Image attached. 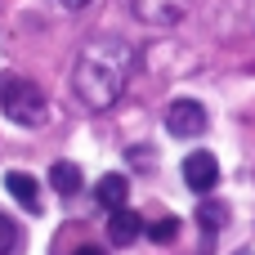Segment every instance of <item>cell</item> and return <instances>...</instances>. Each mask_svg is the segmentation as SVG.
Masks as SVG:
<instances>
[{
	"label": "cell",
	"instance_id": "6da1fadb",
	"mask_svg": "<svg viewBox=\"0 0 255 255\" xmlns=\"http://www.w3.org/2000/svg\"><path fill=\"white\" fill-rule=\"evenodd\" d=\"M130 45L103 36V40H90L76 58V72H72V90L85 108H112L126 90V76H130Z\"/></svg>",
	"mask_w": 255,
	"mask_h": 255
},
{
	"label": "cell",
	"instance_id": "7a4b0ae2",
	"mask_svg": "<svg viewBox=\"0 0 255 255\" xmlns=\"http://www.w3.org/2000/svg\"><path fill=\"white\" fill-rule=\"evenodd\" d=\"M0 108H4V117L13 126H27V130L31 126H45V112H49L40 85L27 81V76H18V72H4L0 76Z\"/></svg>",
	"mask_w": 255,
	"mask_h": 255
},
{
	"label": "cell",
	"instance_id": "3957f363",
	"mask_svg": "<svg viewBox=\"0 0 255 255\" xmlns=\"http://www.w3.org/2000/svg\"><path fill=\"white\" fill-rule=\"evenodd\" d=\"M166 130H170L175 139H197V134L206 130V108H202L197 99H175V103L166 108Z\"/></svg>",
	"mask_w": 255,
	"mask_h": 255
},
{
	"label": "cell",
	"instance_id": "277c9868",
	"mask_svg": "<svg viewBox=\"0 0 255 255\" xmlns=\"http://www.w3.org/2000/svg\"><path fill=\"white\" fill-rule=\"evenodd\" d=\"M130 9L148 27H175V22H184L188 0H130Z\"/></svg>",
	"mask_w": 255,
	"mask_h": 255
},
{
	"label": "cell",
	"instance_id": "5b68a950",
	"mask_svg": "<svg viewBox=\"0 0 255 255\" xmlns=\"http://www.w3.org/2000/svg\"><path fill=\"white\" fill-rule=\"evenodd\" d=\"M184 184H188L193 193H211V188L220 184V161H215L211 152H188V157H184Z\"/></svg>",
	"mask_w": 255,
	"mask_h": 255
},
{
	"label": "cell",
	"instance_id": "8992f818",
	"mask_svg": "<svg viewBox=\"0 0 255 255\" xmlns=\"http://www.w3.org/2000/svg\"><path fill=\"white\" fill-rule=\"evenodd\" d=\"M4 188H9V197H13L22 211H40V184H36L27 170H9V175H4Z\"/></svg>",
	"mask_w": 255,
	"mask_h": 255
},
{
	"label": "cell",
	"instance_id": "52a82bcc",
	"mask_svg": "<svg viewBox=\"0 0 255 255\" xmlns=\"http://www.w3.org/2000/svg\"><path fill=\"white\" fill-rule=\"evenodd\" d=\"M139 233H143V220H139L130 206H117L112 220H108V238H112V247H130Z\"/></svg>",
	"mask_w": 255,
	"mask_h": 255
},
{
	"label": "cell",
	"instance_id": "ba28073f",
	"mask_svg": "<svg viewBox=\"0 0 255 255\" xmlns=\"http://www.w3.org/2000/svg\"><path fill=\"white\" fill-rule=\"evenodd\" d=\"M94 197H99L103 211H117V206H126V197H130V179H126V175H103V179L94 184Z\"/></svg>",
	"mask_w": 255,
	"mask_h": 255
},
{
	"label": "cell",
	"instance_id": "9c48e42d",
	"mask_svg": "<svg viewBox=\"0 0 255 255\" xmlns=\"http://www.w3.org/2000/svg\"><path fill=\"white\" fill-rule=\"evenodd\" d=\"M49 184H54V193L76 197V193H81V166H72V161H54V166H49Z\"/></svg>",
	"mask_w": 255,
	"mask_h": 255
},
{
	"label": "cell",
	"instance_id": "30bf717a",
	"mask_svg": "<svg viewBox=\"0 0 255 255\" xmlns=\"http://www.w3.org/2000/svg\"><path fill=\"white\" fill-rule=\"evenodd\" d=\"M143 233H148L157 247H166V242H175V238H179V220H175V215H161V220L143 224Z\"/></svg>",
	"mask_w": 255,
	"mask_h": 255
},
{
	"label": "cell",
	"instance_id": "8fae6325",
	"mask_svg": "<svg viewBox=\"0 0 255 255\" xmlns=\"http://www.w3.org/2000/svg\"><path fill=\"white\" fill-rule=\"evenodd\" d=\"M18 242H22V238H18V224H13L9 215H0V255H13Z\"/></svg>",
	"mask_w": 255,
	"mask_h": 255
},
{
	"label": "cell",
	"instance_id": "7c38bea8",
	"mask_svg": "<svg viewBox=\"0 0 255 255\" xmlns=\"http://www.w3.org/2000/svg\"><path fill=\"white\" fill-rule=\"evenodd\" d=\"M224 215H229V211H224V206H220V202H206V206H202V211H197V220H202V224H206V233H215V229H220V224H224Z\"/></svg>",
	"mask_w": 255,
	"mask_h": 255
},
{
	"label": "cell",
	"instance_id": "4fadbf2b",
	"mask_svg": "<svg viewBox=\"0 0 255 255\" xmlns=\"http://www.w3.org/2000/svg\"><path fill=\"white\" fill-rule=\"evenodd\" d=\"M72 255H108V251H103V247H76Z\"/></svg>",
	"mask_w": 255,
	"mask_h": 255
},
{
	"label": "cell",
	"instance_id": "5bb4252c",
	"mask_svg": "<svg viewBox=\"0 0 255 255\" xmlns=\"http://www.w3.org/2000/svg\"><path fill=\"white\" fill-rule=\"evenodd\" d=\"M58 4H63V9H85L90 0H58Z\"/></svg>",
	"mask_w": 255,
	"mask_h": 255
}]
</instances>
